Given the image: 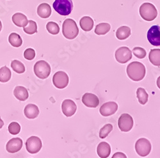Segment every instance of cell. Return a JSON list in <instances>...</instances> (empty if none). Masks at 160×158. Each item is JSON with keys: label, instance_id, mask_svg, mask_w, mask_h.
Wrapping results in <instances>:
<instances>
[{"label": "cell", "instance_id": "cell-26", "mask_svg": "<svg viewBox=\"0 0 160 158\" xmlns=\"http://www.w3.org/2000/svg\"><path fill=\"white\" fill-rule=\"evenodd\" d=\"M137 96L138 100V102L142 105H145L148 102L149 95L147 93L145 89L142 87H138L137 91Z\"/></svg>", "mask_w": 160, "mask_h": 158}, {"label": "cell", "instance_id": "cell-13", "mask_svg": "<svg viewBox=\"0 0 160 158\" xmlns=\"http://www.w3.org/2000/svg\"><path fill=\"white\" fill-rule=\"evenodd\" d=\"M118 109V104L114 102H106L100 108L99 112L103 116H109L114 114Z\"/></svg>", "mask_w": 160, "mask_h": 158}, {"label": "cell", "instance_id": "cell-22", "mask_svg": "<svg viewBox=\"0 0 160 158\" xmlns=\"http://www.w3.org/2000/svg\"><path fill=\"white\" fill-rule=\"evenodd\" d=\"M131 35V29L128 26H122L118 28L116 32V37L119 40H124Z\"/></svg>", "mask_w": 160, "mask_h": 158}, {"label": "cell", "instance_id": "cell-12", "mask_svg": "<svg viewBox=\"0 0 160 158\" xmlns=\"http://www.w3.org/2000/svg\"><path fill=\"white\" fill-rule=\"evenodd\" d=\"M62 110L65 116L71 117L75 114L77 110V105L72 100L67 99L62 102Z\"/></svg>", "mask_w": 160, "mask_h": 158}, {"label": "cell", "instance_id": "cell-3", "mask_svg": "<svg viewBox=\"0 0 160 158\" xmlns=\"http://www.w3.org/2000/svg\"><path fill=\"white\" fill-rule=\"evenodd\" d=\"M140 16L147 21H152L158 16V11L155 6L150 3H144L140 7Z\"/></svg>", "mask_w": 160, "mask_h": 158}, {"label": "cell", "instance_id": "cell-18", "mask_svg": "<svg viewBox=\"0 0 160 158\" xmlns=\"http://www.w3.org/2000/svg\"><path fill=\"white\" fill-rule=\"evenodd\" d=\"M12 21L18 27H24L28 23V20L24 14L22 13H16L13 15Z\"/></svg>", "mask_w": 160, "mask_h": 158}, {"label": "cell", "instance_id": "cell-15", "mask_svg": "<svg viewBox=\"0 0 160 158\" xmlns=\"http://www.w3.org/2000/svg\"><path fill=\"white\" fill-rule=\"evenodd\" d=\"M82 100L85 106L90 108H96L99 104L98 97L92 93H87L84 94Z\"/></svg>", "mask_w": 160, "mask_h": 158}, {"label": "cell", "instance_id": "cell-8", "mask_svg": "<svg viewBox=\"0 0 160 158\" xmlns=\"http://www.w3.org/2000/svg\"><path fill=\"white\" fill-rule=\"evenodd\" d=\"M69 76L63 71L57 72L52 77V83L58 89H64L69 84Z\"/></svg>", "mask_w": 160, "mask_h": 158}, {"label": "cell", "instance_id": "cell-19", "mask_svg": "<svg viewBox=\"0 0 160 158\" xmlns=\"http://www.w3.org/2000/svg\"><path fill=\"white\" fill-rule=\"evenodd\" d=\"M37 14L41 18H48L51 14V8L49 4L44 3L37 8Z\"/></svg>", "mask_w": 160, "mask_h": 158}, {"label": "cell", "instance_id": "cell-6", "mask_svg": "<svg viewBox=\"0 0 160 158\" xmlns=\"http://www.w3.org/2000/svg\"><path fill=\"white\" fill-rule=\"evenodd\" d=\"M151 144L145 138H140L135 143V150L138 155L145 157L148 155L151 150Z\"/></svg>", "mask_w": 160, "mask_h": 158}, {"label": "cell", "instance_id": "cell-35", "mask_svg": "<svg viewBox=\"0 0 160 158\" xmlns=\"http://www.w3.org/2000/svg\"><path fill=\"white\" fill-rule=\"evenodd\" d=\"M115 157H124V158H126V155L122 153V152H117L115 153L113 156H112V158H115Z\"/></svg>", "mask_w": 160, "mask_h": 158}, {"label": "cell", "instance_id": "cell-21", "mask_svg": "<svg viewBox=\"0 0 160 158\" xmlns=\"http://www.w3.org/2000/svg\"><path fill=\"white\" fill-rule=\"evenodd\" d=\"M79 24L83 30L89 32L94 27V21L89 16H84L80 19Z\"/></svg>", "mask_w": 160, "mask_h": 158}, {"label": "cell", "instance_id": "cell-37", "mask_svg": "<svg viewBox=\"0 0 160 158\" xmlns=\"http://www.w3.org/2000/svg\"><path fill=\"white\" fill-rule=\"evenodd\" d=\"M4 125V122L2 120V118H0V129H2Z\"/></svg>", "mask_w": 160, "mask_h": 158}, {"label": "cell", "instance_id": "cell-2", "mask_svg": "<svg viewBox=\"0 0 160 158\" xmlns=\"http://www.w3.org/2000/svg\"><path fill=\"white\" fill-rule=\"evenodd\" d=\"M62 33L67 39H75L79 34V29L75 21L72 19H65L62 25Z\"/></svg>", "mask_w": 160, "mask_h": 158}, {"label": "cell", "instance_id": "cell-1", "mask_svg": "<svg viewBox=\"0 0 160 158\" xmlns=\"http://www.w3.org/2000/svg\"><path fill=\"white\" fill-rule=\"evenodd\" d=\"M127 74L132 81H140L143 80L145 75V66L140 62H132L128 66Z\"/></svg>", "mask_w": 160, "mask_h": 158}, {"label": "cell", "instance_id": "cell-31", "mask_svg": "<svg viewBox=\"0 0 160 158\" xmlns=\"http://www.w3.org/2000/svg\"><path fill=\"white\" fill-rule=\"evenodd\" d=\"M113 130V125L112 124H106L102 127L99 131V138L104 139L107 137L108 134L111 133Z\"/></svg>", "mask_w": 160, "mask_h": 158}, {"label": "cell", "instance_id": "cell-4", "mask_svg": "<svg viewBox=\"0 0 160 158\" xmlns=\"http://www.w3.org/2000/svg\"><path fill=\"white\" fill-rule=\"evenodd\" d=\"M52 7L62 16H68L71 14L73 8L72 0H55Z\"/></svg>", "mask_w": 160, "mask_h": 158}, {"label": "cell", "instance_id": "cell-25", "mask_svg": "<svg viewBox=\"0 0 160 158\" xmlns=\"http://www.w3.org/2000/svg\"><path fill=\"white\" fill-rule=\"evenodd\" d=\"M111 29V26L108 23H102L98 24L95 29V33L98 35H105L107 34Z\"/></svg>", "mask_w": 160, "mask_h": 158}, {"label": "cell", "instance_id": "cell-16", "mask_svg": "<svg viewBox=\"0 0 160 158\" xmlns=\"http://www.w3.org/2000/svg\"><path fill=\"white\" fill-rule=\"evenodd\" d=\"M24 113L25 116L28 119H35L39 114V109L35 104H28L24 108Z\"/></svg>", "mask_w": 160, "mask_h": 158}, {"label": "cell", "instance_id": "cell-36", "mask_svg": "<svg viewBox=\"0 0 160 158\" xmlns=\"http://www.w3.org/2000/svg\"><path fill=\"white\" fill-rule=\"evenodd\" d=\"M157 86L159 87V89H160V76L157 79Z\"/></svg>", "mask_w": 160, "mask_h": 158}, {"label": "cell", "instance_id": "cell-38", "mask_svg": "<svg viewBox=\"0 0 160 158\" xmlns=\"http://www.w3.org/2000/svg\"><path fill=\"white\" fill-rule=\"evenodd\" d=\"M2 29V24L1 21H0V32H1Z\"/></svg>", "mask_w": 160, "mask_h": 158}, {"label": "cell", "instance_id": "cell-7", "mask_svg": "<svg viewBox=\"0 0 160 158\" xmlns=\"http://www.w3.org/2000/svg\"><path fill=\"white\" fill-rule=\"evenodd\" d=\"M42 143L41 140L37 136H31L26 141V148L27 151L32 154L38 153L41 150Z\"/></svg>", "mask_w": 160, "mask_h": 158}, {"label": "cell", "instance_id": "cell-28", "mask_svg": "<svg viewBox=\"0 0 160 158\" xmlns=\"http://www.w3.org/2000/svg\"><path fill=\"white\" fill-rule=\"evenodd\" d=\"M23 30L24 32L29 35H32L35 33L37 32V25L36 22L33 20L28 21V24L24 27H23Z\"/></svg>", "mask_w": 160, "mask_h": 158}, {"label": "cell", "instance_id": "cell-30", "mask_svg": "<svg viewBox=\"0 0 160 158\" xmlns=\"http://www.w3.org/2000/svg\"><path fill=\"white\" fill-rule=\"evenodd\" d=\"M46 29L48 32L52 35H57L60 32V27L58 24L55 22H49L46 24Z\"/></svg>", "mask_w": 160, "mask_h": 158}, {"label": "cell", "instance_id": "cell-10", "mask_svg": "<svg viewBox=\"0 0 160 158\" xmlns=\"http://www.w3.org/2000/svg\"><path fill=\"white\" fill-rule=\"evenodd\" d=\"M133 124H134V122H133L132 118L126 113L122 114L120 116L118 121V127L122 132L130 131L133 127Z\"/></svg>", "mask_w": 160, "mask_h": 158}, {"label": "cell", "instance_id": "cell-14", "mask_svg": "<svg viewBox=\"0 0 160 158\" xmlns=\"http://www.w3.org/2000/svg\"><path fill=\"white\" fill-rule=\"evenodd\" d=\"M22 140L19 138H12L8 141L6 145V150L8 152L14 154L21 150L22 147Z\"/></svg>", "mask_w": 160, "mask_h": 158}, {"label": "cell", "instance_id": "cell-33", "mask_svg": "<svg viewBox=\"0 0 160 158\" xmlns=\"http://www.w3.org/2000/svg\"><path fill=\"white\" fill-rule=\"evenodd\" d=\"M132 53L133 54L135 55L138 59H143L146 56V51L145 49L141 48V47H135L132 49Z\"/></svg>", "mask_w": 160, "mask_h": 158}, {"label": "cell", "instance_id": "cell-32", "mask_svg": "<svg viewBox=\"0 0 160 158\" xmlns=\"http://www.w3.org/2000/svg\"><path fill=\"white\" fill-rule=\"evenodd\" d=\"M8 131L12 135H17L21 131V125L17 122H12L8 125Z\"/></svg>", "mask_w": 160, "mask_h": 158}, {"label": "cell", "instance_id": "cell-29", "mask_svg": "<svg viewBox=\"0 0 160 158\" xmlns=\"http://www.w3.org/2000/svg\"><path fill=\"white\" fill-rule=\"evenodd\" d=\"M11 68L13 69L15 72L19 74L23 73L26 69L24 65L20 61L18 60H14L11 63Z\"/></svg>", "mask_w": 160, "mask_h": 158}, {"label": "cell", "instance_id": "cell-20", "mask_svg": "<svg viewBox=\"0 0 160 158\" xmlns=\"http://www.w3.org/2000/svg\"><path fill=\"white\" fill-rule=\"evenodd\" d=\"M14 95L16 98L20 101H25L29 97L28 90L22 86L16 87L14 91Z\"/></svg>", "mask_w": 160, "mask_h": 158}, {"label": "cell", "instance_id": "cell-5", "mask_svg": "<svg viewBox=\"0 0 160 158\" xmlns=\"http://www.w3.org/2000/svg\"><path fill=\"white\" fill-rule=\"evenodd\" d=\"M34 73L35 75L41 79L47 78L51 73L50 65L45 61H39L34 65Z\"/></svg>", "mask_w": 160, "mask_h": 158}, {"label": "cell", "instance_id": "cell-17", "mask_svg": "<svg viewBox=\"0 0 160 158\" xmlns=\"http://www.w3.org/2000/svg\"><path fill=\"white\" fill-rule=\"evenodd\" d=\"M97 152L101 158H107L111 153L110 145L106 142L100 143L97 148Z\"/></svg>", "mask_w": 160, "mask_h": 158}, {"label": "cell", "instance_id": "cell-24", "mask_svg": "<svg viewBox=\"0 0 160 158\" xmlns=\"http://www.w3.org/2000/svg\"><path fill=\"white\" fill-rule=\"evenodd\" d=\"M10 44L15 48L20 47L22 44V40L21 36L16 33H12L8 37Z\"/></svg>", "mask_w": 160, "mask_h": 158}, {"label": "cell", "instance_id": "cell-27", "mask_svg": "<svg viewBox=\"0 0 160 158\" xmlns=\"http://www.w3.org/2000/svg\"><path fill=\"white\" fill-rule=\"evenodd\" d=\"M12 73L10 70L7 66H3L0 68V82H7L11 78Z\"/></svg>", "mask_w": 160, "mask_h": 158}, {"label": "cell", "instance_id": "cell-34", "mask_svg": "<svg viewBox=\"0 0 160 158\" xmlns=\"http://www.w3.org/2000/svg\"><path fill=\"white\" fill-rule=\"evenodd\" d=\"M36 54L35 51L32 48H28L26 49L24 52V57L26 59L29 60V61H32L33 60L35 57Z\"/></svg>", "mask_w": 160, "mask_h": 158}, {"label": "cell", "instance_id": "cell-23", "mask_svg": "<svg viewBox=\"0 0 160 158\" xmlns=\"http://www.w3.org/2000/svg\"><path fill=\"white\" fill-rule=\"evenodd\" d=\"M150 62L156 66H160V49H152L149 55Z\"/></svg>", "mask_w": 160, "mask_h": 158}, {"label": "cell", "instance_id": "cell-9", "mask_svg": "<svg viewBox=\"0 0 160 158\" xmlns=\"http://www.w3.org/2000/svg\"><path fill=\"white\" fill-rule=\"evenodd\" d=\"M115 59L118 63L125 64L132 59V52L126 46L121 47L115 51Z\"/></svg>", "mask_w": 160, "mask_h": 158}, {"label": "cell", "instance_id": "cell-11", "mask_svg": "<svg viewBox=\"0 0 160 158\" xmlns=\"http://www.w3.org/2000/svg\"><path fill=\"white\" fill-rule=\"evenodd\" d=\"M148 39L153 46H160V26L154 25L150 28L148 32Z\"/></svg>", "mask_w": 160, "mask_h": 158}]
</instances>
